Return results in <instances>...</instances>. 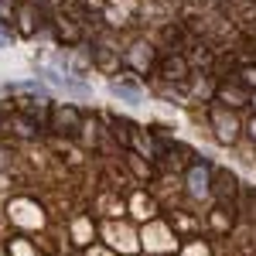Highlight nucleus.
<instances>
[{"instance_id": "nucleus-1", "label": "nucleus", "mask_w": 256, "mask_h": 256, "mask_svg": "<svg viewBox=\"0 0 256 256\" xmlns=\"http://www.w3.org/2000/svg\"><path fill=\"white\" fill-rule=\"evenodd\" d=\"M48 76V82H55V86H62L65 92H72V96H89L92 89L86 86V82H79V79H68V76H58V72H44Z\"/></svg>"}, {"instance_id": "nucleus-4", "label": "nucleus", "mask_w": 256, "mask_h": 256, "mask_svg": "<svg viewBox=\"0 0 256 256\" xmlns=\"http://www.w3.org/2000/svg\"><path fill=\"white\" fill-rule=\"evenodd\" d=\"M0 48H4V34H0Z\"/></svg>"}, {"instance_id": "nucleus-2", "label": "nucleus", "mask_w": 256, "mask_h": 256, "mask_svg": "<svg viewBox=\"0 0 256 256\" xmlns=\"http://www.w3.org/2000/svg\"><path fill=\"white\" fill-rule=\"evenodd\" d=\"M192 192H195V195H208V192H212V174H208V168H192Z\"/></svg>"}, {"instance_id": "nucleus-3", "label": "nucleus", "mask_w": 256, "mask_h": 256, "mask_svg": "<svg viewBox=\"0 0 256 256\" xmlns=\"http://www.w3.org/2000/svg\"><path fill=\"white\" fill-rule=\"evenodd\" d=\"M113 92L123 99H130V102H140V92L134 89V86H123V82H113Z\"/></svg>"}, {"instance_id": "nucleus-5", "label": "nucleus", "mask_w": 256, "mask_h": 256, "mask_svg": "<svg viewBox=\"0 0 256 256\" xmlns=\"http://www.w3.org/2000/svg\"><path fill=\"white\" fill-rule=\"evenodd\" d=\"M0 164H4V154H0Z\"/></svg>"}]
</instances>
